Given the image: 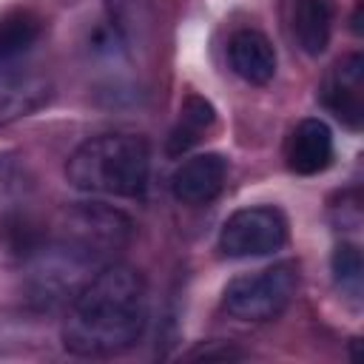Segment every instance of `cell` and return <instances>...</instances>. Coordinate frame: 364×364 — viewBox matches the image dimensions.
Masks as SVG:
<instances>
[{"mask_svg": "<svg viewBox=\"0 0 364 364\" xmlns=\"http://www.w3.org/2000/svg\"><path fill=\"white\" fill-rule=\"evenodd\" d=\"M105 14L122 48H136L148 40L154 23L151 0H105Z\"/></svg>", "mask_w": 364, "mask_h": 364, "instance_id": "4fadbf2b", "label": "cell"}, {"mask_svg": "<svg viewBox=\"0 0 364 364\" xmlns=\"http://www.w3.org/2000/svg\"><path fill=\"white\" fill-rule=\"evenodd\" d=\"M287 216L273 205H247L233 210L219 228V250L228 259H259L287 245Z\"/></svg>", "mask_w": 364, "mask_h": 364, "instance_id": "277c9868", "label": "cell"}, {"mask_svg": "<svg viewBox=\"0 0 364 364\" xmlns=\"http://www.w3.org/2000/svg\"><path fill=\"white\" fill-rule=\"evenodd\" d=\"M318 102L350 131H358L364 122V57H341L318 85Z\"/></svg>", "mask_w": 364, "mask_h": 364, "instance_id": "5b68a950", "label": "cell"}, {"mask_svg": "<svg viewBox=\"0 0 364 364\" xmlns=\"http://www.w3.org/2000/svg\"><path fill=\"white\" fill-rule=\"evenodd\" d=\"M228 65L230 71L250 82V85H267L276 77V48L259 28H239L228 40Z\"/></svg>", "mask_w": 364, "mask_h": 364, "instance_id": "30bf717a", "label": "cell"}, {"mask_svg": "<svg viewBox=\"0 0 364 364\" xmlns=\"http://www.w3.org/2000/svg\"><path fill=\"white\" fill-rule=\"evenodd\" d=\"M299 290V264L276 262L270 267L233 276L222 290V310L239 321L279 318Z\"/></svg>", "mask_w": 364, "mask_h": 364, "instance_id": "3957f363", "label": "cell"}, {"mask_svg": "<svg viewBox=\"0 0 364 364\" xmlns=\"http://www.w3.org/2000/svg\"><path fill=\"white\" fill-rule=\"evenodd\" d=\"M151 176V148L136 134H100L80 142L65 159V179L88 196L134 199Z\"/></svg>", "mask_w": 364, "mask_h": 364, "instance_id": "7a4b0ae2", "label": "cell"}, {"mask_svg": "<svg viewBox=\"0 0 364 364\" xmlns=\"http://www.w3.org/2000/svg\"><path fill=\"white\" fill-rule=\"evenodd\" d=\"M333 156H336V142L324 119L307 117L290 128L284 139V165L290 173L296 176L324 173L333 165Z\"/></svg>", "mask_w": 364, "mask_h": 364, "instance_id": "ba28073f", "label": "cell"}, {"mask_svg": "<svg viewBox=\"0 0 364 364\" xmlns=\"http://www.w3.org/2000/svg\"><path fill=\"white\" fill-rule=\"evenodd\" d=\"M228 171H230L228 156L216 151L185 156L171 173V193L182 205H208L222 193L228 182Z\"/></svg>", "mask_w": 364, "mask_h": 364, "instance_id": "52a82bcc", "label": "cell"}, {"mask_svg": "<svg viewBox=\"0 0 364 364\" xmlns=\"http://www.w3.org/2000/svg\"><path fill=\"white\" fill-rule=\"evenodd\" d=\"M31 202V182L26 168L17 162V156H0V233L17 245L20 256L31 247L37 239V230H31L26 208Z\"/></svg>", "mask_w": 364, "mask_h": 364, "instance_id": "8992f818", "label": "cell"}, {"mask_svg": "<svg viewBox=\"0 0 364 364\" xmlns=\"http://www.w3.org/2000/svg\"><path fill=\"white\" fill-rule=\"evenodd\" d=\"M330 270H333V282H336L338 293L358 307L361 293H364V262H361L358 245H353V242L336 245V250L330 256Z\"/></svg>", "mask_w": 364, "mask_h": 364, "instance_id": "9a60e30c", "label": "cell"}, {"mask_svg": "<svg viewBox=\"0 0 364 364\" xmlns=\"http://www.w3.org/2000/svg\"><path fill=\"white\" fill-rule=\"evenodd\" d=\"M148 327L145 276L125 264L108 262L65 307L63 347L82 358H108L131 350Z\"/></svg>", "mask_w": 364, "mask_h": 364, "instance_id": "6da1fadb", "label": "cell"}, {"mask_svg": "<svg viewBox=\"0 0 364 364\" xmlns=\"http://www.w3.org/2000/svg\"><path fill=\"white\" fill-rule=\"evenodd\" d=\"M54 97V85L48 77L23 71L20 65L0 71V128L17 119H26L46 108Z\"/></svg>", "mask_w": 364, "mask_h": 364, "instance_id": "9c48e42d", "label": "cell"}, {"mask_svg": "<svg viewBox=\"0 0 364 364\" xmlns=\"http://www.w3.org/2000/svg\"><path fill=\"white\" fill-rule=\"evenodd\" d=\"M336 14H338L336 0H293L287 17L290 37L304 54L318 57L333 40Z\"/></svg>", "mask_w": 364, "mask_h": 364, "instance_id": "8fae6325", "label": "cell"}, {"mask_svg": "<svg viewBox=\"0 0 364 364\" xmlns=\"http://www.w3.org/2000/svg\"><path fill=\"white\" fill-rule=\"evenodd\" d=\"M43 20L34 9L14 6L0 14V71L14 68L40 40Z\"/></svg>", "mask_w": 364, "mask_h": 364, "instance_id": "7c38bea8", "label": "cell"}, {"mask_svg": "<svg viewBox=\"0 0 364 364\" xmlns=\"http://www.w3.org/2000/svg\"><path fill=\"white\" fill-rule=\"evenodd\" d=\"M216 125V108L199 97V94H188L182 108H179V119L168 136V154H182L191 145H196L210 128Z\"/></svg>", "mask_w": 364, "mask_h": 364, "instance_id": "5bb4252c", "label": "cell"}]
</instances>
